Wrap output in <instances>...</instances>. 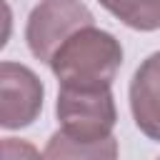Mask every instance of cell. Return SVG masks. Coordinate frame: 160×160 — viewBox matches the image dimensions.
I'll return each instance as SVG.
<instances>
[{
    "label": "cell",
    "instance_id": "obj_4",
    "mask_svg": "<svg viewBox=\"0 0 160 160\" xmlns=\"http://www.w3.org/2000/svg\"><path fill=\"white\" fill-rule=\"evenodd\" d=\"M45 88L42 80L20 62H0V125L5 130H20L38 120L42 110Z\"/></svg>",
    "mask_w": 160,
    "mask_h": 160
},
{
    "label": "cell",
    "instance_id": "obj_5",
    "mask_svg": "<svg viewBox=\"0 0 160 160\" xmlns=\"http://www.w3.org/2000/svg\"><path fill=\"white\" fill-rule=\"evenodd\" d=\"M130 112L138 130L160 142V50L148 55L130 80Z\"/></svg>",
    "mask_w": 160,
    "mask_h": 160
},
{
    "label": "cell",
    "instance_id": "obj_9",
    "mask_svg": "<svg viewBox=\"0 0 160 160\" xmlns=\"http://www.w3.org/2000/svg\"><path fill=\"white\" fill-rule=\"evenodd\" d=\"M158 160H160V158H158Z\"/></svg>",
    "mask_w": 160,
    "mask_h": 160
},
{
    "label": "cell",
    "instance_id": "obj_3",
    "mask_svg": "<svg viewBox=\"0 0 160 160\" xmlns=\"http://www.w3.org/2000/svg\"><path fill=\"white\" fill-rule=\"evenodd\" d=\"M95 25V18L90 12V8L80 0H40L30 15H28V25H25V40L30 52L50 65L55 50L80 28Z\"/></svg>",
    "mask_w": 160,
    "mask_h": 160
},
{
    "label": "cell",
    "instance_id": "obj_8",
    "mask_svg": "<svg viewBox=\"0 0 160 160\" xmlns=\"http://www.w3.org/2000/svg\"><path fill=\"white\" fill-rule=\"evenodd\" d=\"M0 155L2 160H45V155H40V150L32 142L20 138H2Z\"/></svg>",
    "mask_w": 160,
    "mask_h": 160
},
{
    "label": "cell",
    "instance_id": "obj_7",
    "mask_svg": "<svg viewBox=\"0 0 160 160\" xmlns=\"http://www.w3.org/2000/svg\"><path fill=\"white\" fill-rule=\"evenodd\" d=\"M98 2L132 30L152 32L160 28V0H98Z\"/></svg>",
    "mask_w": 160,
    "mask_h": 160
},
{
    "label": "cell",
    "instance_id": "obj_2",
    "mask_svg": "<svg viewBox=\"0 0 160 160\" xmlns=\"http://www.w3.org/2000/svg\"><path fill=\"white\" fill-rule=\"evenodd\" d=\"M55 115L60 130L70 138L85 142L105 140L118 122L112 88H60Z\"/></svg>",
    "mask_w": 160,
    "mask_h": 160
},
{
    "label": "cell",
    "instance_id": "obj_6",
    "mask_svg": "<svg viewBox=\"0 0 160 160\" xmlns=\"http://www.w3.org/2000/svg\"><path fill=\"white\" fill-rule=\"evenodd\" d=\"M45 160H118V138L85 142L62 130H55L45 145Z\"/></svg>",
    "mask_w": 160,
    "mask_h": 160
},
{
    "label": "cell",
    "instance_id": "obj_1",
    "mask_svg": "<svg viewBox=\"0 0 160 160\" xmlns=\"http://www.w3.org/2000/svg\"><path fill=\"white\" fill-rule=\"evenodd\" d=\"M120 65V40L95 25L72 32L50 60V70L60 88H112Z\"/></svg>",
    "mask_w": 160,
    "mask_h": 160
}]
</instances>
